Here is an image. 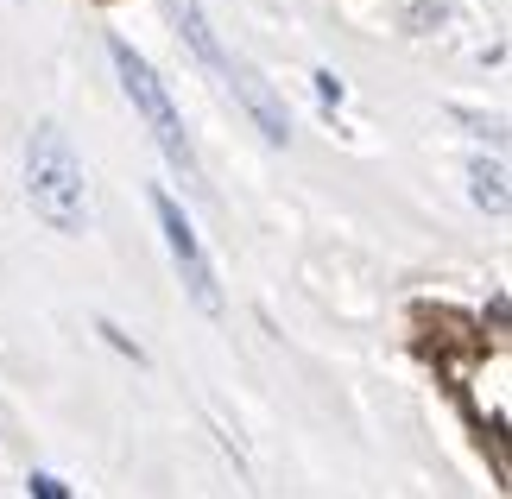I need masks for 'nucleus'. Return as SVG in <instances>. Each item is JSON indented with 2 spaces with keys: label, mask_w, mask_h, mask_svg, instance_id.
Listing matches in <instances>:
<instances>
[{
  "label": "nucleus",
  "mask_w": 512,
  "mask_h": 499,
  "mask_svg": "<svg viewBox=\"0 0 512 499\" xmlns=\"http://www.w3.org/2000/svg\"><path fill=\"white\" fill-rule=\"evenodd\" d=\"M468 177H475V184H468V190H475V203L487 215H506V165H500V158H475V171H468Z\"/></svg>",
  "instance_id": "nucleus-6"
},
{
  "label": "nucleus",
  "mask_w": 512,
  "mask_h": 499,
  "mask_svg": "<svg viewBox=\"0 0 512 499\" xmlns=\"http://www.w3.org/2000/svg\"><path fill=\"white\" fill-rule=\"evenodd\" d=\"M32 499H70V493H64L57 474H32Z\"/></svg>",
  "instance_id": "nucleus-7"
},
{
  "label": "nucleus",
  "mask_w": 512,
  "mask_h": 499,
  "mask_svg": "<svg viewBox=\"0 0 512 499\" xmlns=\"http://www.w3.org/2000/svg\"><path fill=\"white\" fill-rule=\"evenodd\" d=\"M228 83H234V95H241V102L253 108V121H260V133L272 139V146H285V139H291V121H285L279 95L266 89V76H253L247 64H234V70H228Z\"/></svg>",
  "instance_id": "nucleus-4"
},
{
  "label": "nucleus",
  "mask_w": 512,
  "mask_h": 499,
  "mask_svg": "<svg viewBox=\"0 0 512 499\" xmlns=\"http://www.w3.org/2000/svg\"><path fill=\"white\" fill-rule=\"evenodd\" d=\"M317 95H323V102H342V95H348V89L336 83V70H317Z\"/></svg>",
  "instance_id": "nucleus-8"
},
{
  "label": "nucleus",
  "mask_w": 512,
  "mask_h": 499,
  "mask_svg": "<svg viewBox=\"0 0 512 499\" xmlns=\"http://www.w3.org/2000/svg\"><path fill=\"white\" fill-rule=\"evenodd\" d=\"M171 13H177V26H184V38H190V51L203 57V64H209L215 76H228V70H234V57H228L222 45H215V32L203 26V13H196V0H171Z\"/></svg>",
  "instance_id": "nucleus-5"
},
{
  "label": "nucleus",
  "mask_w": 512,
  "mask_h": 499,
  "mask_svg": "<svg viewBox=\"0 0 512 499\" xmlns=\"http://www.w3.org/2000/svg\"><path fill=\"white\" fill-rule=\"evenodd\" d=\"M108 57H114V70H121L127 102L140 108V121L152 127V139H159V152L171 158L177 171H196V152H190V139H184V121H177V108H171L165 83H159V70H152L146 57L127 45V38H108Z\"/></svg>",
  "instance_id": "nucleus-2"
},
{
  "label": "nucleus",
  "mask_w": 512,
  "mask_h": 499,
  "mask_svg": "<svg viewBox=\"0 0 512 499\" xmlns=\"http://www.w3.org/2000/svg\"><path fill=\"white\" fill-rule=\"evenodd\" d=\"M26 196L32 209L45 215V228L57 234H83L89 228V190H83V158L70 152V139L57 121H38L32 127V146H26Z\"/></svg>",
  "instance_id": "nucleus-1"
},
{
  "label": "nucleus",
  "mask_w": 512,
  "mask_h": 499,
  "mask_svg": "<svg viewBox=\"0 0 512 499\" xmlns=\"http://www.w3.org/2000/svg\"><path fill=\"white\" fill-rule=\"evenodd\" d=\"M152 215H159V228H165V247H171V259H177V272H184V291H190V304L215 316V310H222V291H215V272H209L203 247H196V228L184 222L177 196L152 190Z\"/></svg>",
  "instance_id": "nucleus-3"
}]
</instances>
